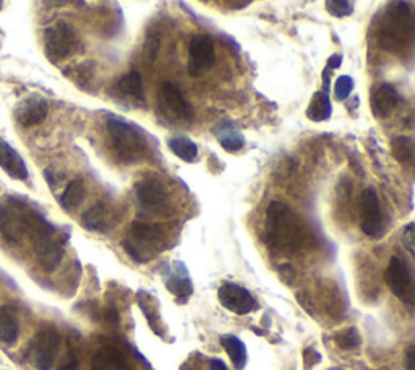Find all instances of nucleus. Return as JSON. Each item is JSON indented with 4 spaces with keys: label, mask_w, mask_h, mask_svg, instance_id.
<instances>
[{
    "label": "nucleus",
    "mask_w": 415,
    "mask_h": 370,
    "mask_svg": "<svg viewBox=\"0 0 415 370\" xmlns=\"http://www.w3.org/2000/svg\"><path fill=\"white\" fill-rule=\"evenodd\" d=\"M57 370H78V359L73 353L68 354V356L65 357V361H63L61 364V367H58Z\"/></svg>",
    "instance_id": "obj_34"
},
{
    "label": "nucleus",
    "mask_w": 415,
    "mask_h": 370,
    "mask_svg": "<svg viewBox=\"0 0 415 370\" xmlns=\"http://www.w3.org/2000/svg\"><path fill=\"white\" fill-rule=\"evenodd\" d=\"M399 105V93L396 88L389 83H383L378 88H375L372 93V100H370V106H372V112L378 119H384L391 112L396 109Z\"/></svg>",
    "instance_id": "obj_16"
},
{
    "label": "nucleus",
    "mask_w": 415,
    "mask_h": 370,
    "mask_svg": "<svg viewBox=\"0 0 415 370\" xmlns=\"http://www.w3.org/2000/svg\"><path fill=\"white\" fill-rule=\"evenodd\" d=\"M157 105L166 117L172 121H190L194 117V109L185 100L179 88L174 83L164 82L157 91Z\"/></svg>",
    "instance_id": "obj_9"
},
{
    "label": "nucleus",
    "mask_w": 415,
    "mask_h": 370,
    "mask_svg": "<svg viewBox=\"0 0 415 370\" xmlns=\"http://www.w3.org/2000/svg\"><path fill=\"white\" fill-rule=\"evenodd\" d=\"M217 298H219L221 305L237 315L251 314L258 309V304L249 291L232 283L222 284L217 291Z\"/></svg>",
    "instance_id": "obj_13"
},
{
    "label": "nucleus",
    "mask_w": 415,
    "mask_h": 370,
    "mask_svg": "<svg viewBox=\"0 0 415 370\" xmlns=\"http://www.w3.org/2000/svg\"><path fill=\"white\" fill-rule=\"evenodd\" d=\"M360 228L370 238H378L383 231L382 205L373 189H365L360 196Z\"/></svg>",
    "instance_id": "obj_12"
},
{
    "label": "nucleus",
    "mask_w": 415,
    "mask_h": 370,
    "mask_svg": "<svg viewBox=\"0 0 415 370\" xmlns=\"http://www.w3.org/2000/svg\"><path fill=\"white\" fill-rule=\"evenodd\" d=\"M19 334V327L17 318L8 312L7 309L0 307V341L13 344L17 343Z\"/></svg>",
    "instance_id": "obj_27"
},
{
    "label": "nucleus",
    "mask_w": 415,
    "mask_h": 370,
    "mask_svg": "<svg viewBox=\"0 0 415 370\" xmlns=\"http://www.w3.org/2000/svg\"><path fill=\"white\" fill-rule=\"evenodd\" d=\"M157 51H159V36L157 34H150L146 38L145 46H143V57L148 63H152L157 57Z\"/></svg>",
    "instance_id": "obj_32"
},
{
    "label": "nucleus",
    "mask_w": 415,
    "mask_h": 370,
    "mask_svg": "<svg viewBox=\"0 0 415 370\" xmlns=\"http://www.w3.org/2000/svg\"><path fill=\"white\" fill-rule=\"evenodd\" d=\"M107 132L111 137V143L113 151L118 160L125 164L143 160L146 156L148 143L143 137V133L135 125L125 121L111 117L107 121Z\"/></svg>",
    "instance_id": "obj_5"
},
{
    "label": "nucleus",
    "mask_w": 415,
    "mask_h": 370,
    "mask_svg": "<svg viewBox=\"0 0 415 370\" xmlns=\"http://www.w3.org/2000/svg\"><path fill=\"white\" fill-rule=\"evenodd\" d=\"M122 245L133 260L138 261V263H145V261H150L152 256L166 249L167 238L159 226L136 221V223L132 224Z\"/></svg>",
    "instance_id": "obj_4"
},
{
    "label": "nucleus",
    "mask_w": 415,
    "mask_h": 370,
    "mask_svg": "<svg viewBox=\"0 0 415 370\" xmlns=\"http://www.w3.org/2000/svg\"><path fill=\"white\" fill-rule=\"evenodd\" d=\"M412 39V10L406 0L389 3L379 24V46L388 52L406 51Z\"/></svg>",
    "instance_id": "obj_2"
},
{
    "label": "nucleus",
    "mask_w": 415,
    "mask_h": 370,
    "mask_svg": "<svg viewBox=\"0 0 415 370\" xmlns=\"http://www.w3.org/2000/svg\"><path fill=\"white\" fill-rule=\"evenodd\" d=\"M391 150L394 157L402 164H409L412 162L414 157V143L412 138L409 137H394L391 141Z\"/></svg>",
    "instance_id": "obj_28"
},
{
    "label": "nucleus",
    "mask_w": 415,
    "mask_h": 370,
    "mask_svg": "<svg viewBox=\"0 0 415 370\" xmlns=\"http://www.w3.org/2000/svg\"><path fill=\"white\" fill-rule=\"evenodd\" d=\"M26 233L33 240L38 261L44 271H54L61 265L63 249L58 240L54 239V229L38 213L26 215Z\"/></svg>",
    "instance_id": "obj_3"
},
{
    "label": "nucleus",
    "mask_w": 415,
    "mask_h": 370,
    "mask_svg": "<svg viewBox=\"0 0 415 370\" xmlns=\"http://www.w3.org/2000/svg\"><path fill=\"white\" fill-rule=\"evenodd\" d=\"M334 341L340 349H344V351H350V349L359 348L360 334L355 328H345L334 334Z\"/></svg>",
    "instance_id": "obj_29"
},
{
    "label": "nucleus",
    "mask_w": 415,
    "mask_h": 370,
    "mask_svg": "<svg viewBox=\"0 0 415 370\" xmlns=\"http://www.w3.org/2000/svg\"><path fill=\"white\" fill-rule=\"evenodd\" d=\"M91 370H132V367L120 349L104 346L93 357Z\"/></svg>",
    "instance_id": "obj_18"
},
{
    "label": "nucleus",
    "mask_w": 415,
    "mask_h": 370,
    "mask_svg": "<svg viewBox=\"0 0 415 370\" xmlns=\"http://www.w3.org/2000/svg\"><path fill=\"white\" fill-rule=\"evenodd\" d=\"M117 90L122 96L133 101H143V82L141 75L138 72H128L117 83Z\"/></svg>",
    "instance_id": "obj_20"
},
{
    "label": "nucleus",
    "mask_w": 415,
    "mask_h": 370,
    "mask_svg": "<svg viewBox=\"0 0 415 370\" xmlns=\"http://www.w3.org/2000/svg\"><path fill=\"white\" fill-rule=\"evenodd\" d=\"M216 137L217 141L221 143V146L229 153L239 151L245 145L244 135L235 127H232L230 123H222V125L217 127Z\"/></svg>",
    "instance_id": "obj_23"
},
{
    "label": "nucleus",
    "mask_w": 415,
    "mask_h": 370,
    "mask_svg": "<svg viewBox=\"0 0 415 370\" xmlns=\"http://www.w3.org/2000/svg\"><path fill=\"white\" fill-rule=\"evenodd\" d=\"M136 200L143 210L150 213H159L167 208L169 195H167L166 185L157 177H143L135 185Z\"/></svg>",
    "instance_id": "obj_10"
},
{
    "label": "nucleus",
    "mask_w": 415,
    "mask_h": 370,
    "mask_svg": "<svg viewBox=\"0 0 415 370\" xmlns=\"http://www.w3.org/2000/svg\"><path fill=\"white\" fill-rule=\"evenodd\" d=\"M182 370H200V369L198 367H189V366H185Z\"/></svg>",
    "instance_id": "obj_39"
},
{
    "label": "nucleus",
    "mask_w": 415,
    "mask_h": 370,
    "mask_svg": "<svg viewBox=\"0 0 415 370\" xmlns=\"http://www.w3.org/2000/svg\"><path fill=\"white\" fill-rule=\"evenodd\" d=\"M80 46L75 29L65 22H57L44 31V51L51 62L70 57Z\"/></svg>",
    "instance_id": "obj_6"
},
{
    "label": "nucleus",
    "mask_w": 415,
    "mask_h": 370,
    "mask_svg": "<svg viewBox=\"0 0 415 370\" xmlns=\"http://www.w3.org/2000/svg\"><path fill=\"white\" fill-rule=\"evenodd\" d=\"M386 283L389 289L393 291V294L411 305L414 302V286H412V275L409 270L407 263L399 256H393L389 260V265L386 268Z\"/></svg>",
    "instance_id": "obj_11"
},
{
    "label": "nucleus",
    "mask_w": 415,
    "mask_h": 370,
    "mask_svg": "<svg viewBox=\"0 0 415 370\" xmlns=\"http://www.w3.org/2000/svg\"><path fill=\"white\" fill-rule=\"evenodd\" d=\"M402 244L406 247L411 255L415 254V226L414 223H409L402 231Z\"/></svg>",
    "instance_id": "obj_33"
},
{
    "label": "nucleus",
    "mask_w": 415,
    "mask_h": 370,
    "mask_svg": "<svg viewBox=\"0 0 415 370\" xmlns=\"http://www.w3.org/2000/svg\"><path fill=\"white\" fill-rule=\"evenodd\" d=\"M221 344L224 346L226 353L229 354L232 364L237 370H244L246 364V348L244 341L240 338L234 337V334H224L221 337Z\"/></svg>",
    "instance_id": "obj_19"
},
{
    "label": "nucleus",
    "mask_w": 415,
    "mask_h": 370,
    "mask_svg": "<svg viewBox=\"0 0 415 370\" xmlns=\"http://www.w3.org/2000/svg\"><path fill=\"white\" fill-rule=\"evenodd\" d=\"M85 184H83V180L80 179H75L72 180L70 184L65 187V190H63V194L61 196V205L63 210L67 211H72L75 210L78 205L81 203L83 199H85Z\"/></svg>",
    "instance_id": "obj_26"
},
{
    "label": "nucleus",
    "mask_w": 415,
    "mask_h": 370,
    "mask_svg": "<svg viewBox=\"0 0 415 370\" xmlns=\"http://www.w3.org/2000/svg\"><path fill=\"white\" fill-rule=\"evenodd\" d=\"M210 369L211 370H229L221 359H211L210 361Z\"/></svg>",
    "instance_id": "obj_37"
},
{
    "label": "nucleus",
    "mask_w": 415,
    "mask_h": 370,
    "mask_svg": "<svg viewBox=\"0 0 415 370\" xmlns=\"http://www.w3.org/2000/svg\"><path fill=\"white\" fill-rule=\"evenodd\" d=\"M47 112V101L39 96H31L17 106V109H15V121H17L18 125L29 128L39 125V123L46 121Z\"/></svg>",
    "instance_id": "obj_15"
},
{
    "label": "nucleus",
    "mask_w": 415,
    "mask_h": 370,
    "mask_svg": "<svg viewBox=\"0 0 415 370\" xmlns=\"http://www.w3.org/2000/svg\"><path fill=\"white\" fill-rule=\"evenodd\" d=\"M406 366L407 370H415V348L409 346L406 354Z\"/></svg>",
    "instance_id": "obj_35"
},
{
    "label": "nucleus",
    "mask_w": 415,
    "mask_h": 370,
    "mask_svg": "<svg viewBox=\"0 0 415 370\" xmlns=\"http://www.w3.org/2000/svg\"><path fill=\"white\" fill-rule=\"evenodd\" d=\"M0 167L17 180H26L28 179V167L24 164L23 157L18 155V151L3 141L0 138Z\"/></svg>",
    "instance_id": "obj_17"
},
{
    "label": "nucleus",
    "mask_w": 415,
    "mask_h": 370,
    "mask_svg": "<svg viewBox=\"0 0 415 370\" xmlns=\"http://www.w3.org/2000/svg\"><path fill=\"white\" fill-rule=\"evenodd\" d=\"M340 62H343V56H340V54H334V56H331L328 59V67L329 68H339Z\"/></svg>",
    "instance_id": "obj_36"
},
{
    "label": "nucleus",
    "mask_w": 415,
    "mask_h": 370,
    "mask_svg": "<svg viewBox=\"0 0 415 370\" xmlns=\"http://www.w3.org/2000/svg\"><path fill=\"white\" fill-rule=\"evenodd\" d=\"M166 288L171 291L172 294L179 295V298H189L194 291L191 281L187 275L185 268H179L177 271H171L169 276L166 278Z\"/></svg>",
    "instance_id": "obj_24"
},
{
    "label": "nucleus",
    "mask_w": 415,
    "mask_h": 370,
    "mask_svg": "<svg viewBox=\"0 0 415 370\" xmlns=\"http://www.w3.org/2000/svg\"><path fill=\"white\" fill-rule=\"evenodd\" d=\"M167 146H169V150L174 153L179 160L185 162H194L196 156H198V146L187 137L171 138V140L167 141Z\"/></svg>",
    "instance_id": "obj_25"
},
{
    "label": "nucleus",
    "mask_w": 415,
    "mask_h": 370,
    "mask_svg": "<svg viewBox=\"0 0 415 370\" xmlns=\"http://www.w3.org/2000/svg\"><path fill=\"white\" fill-rule=\"evenodd\" d=\"M326 8L333 17L344 18L352 13V5L350 0H326Z\"/></svg>",
    "instance_id": "obj_31"
},
{
    "label": "nucleus",
    "mask_w": 415,
    "mask_h": 370,
    "mask_svg": "<svg viewBox=\"0 0 415 370\" xmlns=\"http://www.w3.org/2000/svg\"><path fill=\"white\" fill-rule=\"evenodd\" d=\"M2 7H3V0H0V10H2Z\"/></svg>",
    "instance_id": "obj_40"
},
{
    "label": "nucleus",
    "mask_w": 415,
    "mask_h": 370,
    "mask_svg": "<svg viewBox=\"0 0 415 370\" xmlns=\"http://www.w3.org/2000/svg\"><path fill=\"white\" fill-rule=\"evenodd\" d=\"M216 61V51H214V41L208 34H195L190 39L189 44V68L190 77H201L214 65Z\"/></svg>",
    "instance_id": "obj_8"
},
{
    "label": "nucleus",
    "mask_w": 415,
    "mask_h": 370,
    "mask_svg": "<svg viewBox=\"0 0 415 370\" xmlns=\"http://www.w3.org/2000/svg\"><path fill=\"white\" fill-rule=\"evenodd\" d=\"M26 233V215L18 205L3 201L0 203V234L10 242H19Z\"/></svg>",
    "instance_id": "obj_14"
},
{
    "label": "nucleus",
    "mask_w": 415,
    "mask_h": 370,
    "mask_svg": "<svg viewBox=\"0 0 415 370\" xmlns=\"http://www.w3.org/2000/svg\"><path fill=\"white\" fill-rule=\"evenodd\" d=\"M61 349V334L56 328H44L33 338L28 357L38 370H51Z\"/></svg>",
    "instance_id": "obj_7"
},
{
    "label": "nucleus",
    "mask_w": 415,
    "mask_h": 370,
    "mask_svg": "<svg viewBox=\"0 0 415 370\" xmlns=\"http://www.w3.org/2000/svg\"><path fill=\"white\" fill-rule=\"evenodd\" d=\"M266 238L276 250H297L304 231L297 215L283 201H271L266 211Z\"/></svg>",
    "instance_id": "obj_1"
},
{
    "label": "nucleus",
    "mask_w": 415,
    "mask_h": 370,
    "mask_svg": "<svg viewBox=\"0 0 415 370\" xmlns=\"http://www.w3.org/2000/svg\"><path fill=\"white\" fill-rule=\"evenodd\" d=\"M70 0H46L47 7H63V5H67Z\"/></svg>",
    "instance_id": "obj_38"
},
{
    "label": "nucleus",
    "mask_w": 415,
    "mask_h": 370,
    "mask_svg": "<svg viewBox=\"0 0 415 370\" xmlns=\"http://www.w3.org/2000/svg\"><path fill=\"white\" fill-rule=\"evenodd\" d=\"M107 219H109V215H107L106 205L100 203V201L90 206V208L81 215V224L85 226L86 229L97 231V233L106 231Z\"/></svg>",
    "instance_id": "obj_22"
},
{
    "label": "nucleus",
    "mask_w": 415,
    "mask_h": 370,
    "mask_svg": "<svg viewBox=\"0 0 415 370\" xmlns=\"http://www.w3.org/2000/svg\"><path fill=\"white\" fill-rule=\"evenodd\" d=\"M331 114H333V106H331L328 93L326 91L315 93V96L311 98L307 109L308 119L313 122H323V121H328Z\"/></svg>",
    "instance_id": "obj_21"
},
{
    "label": "nucleus",
    "mask_w": 415,
    "mask_h": 370,
    "mask_svg": "<svg viewBox=\"0 0 415 370\" xmlns=\"http://www.w3.org/2000/svg\"><path fill=\"white\" fill-rule=\"evenodd\" d=\"M354 90V80L349 75H340L334 83V96L336 100L344 101L350 96V93Z\"/></svg>",
    "instance_id": "obj_30"
}]
</instances>
